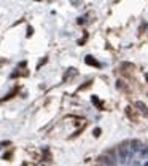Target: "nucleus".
Listing matches in <instances>:
<instances>
[{
    "label": "nucleus",
    "instance_id": "nucleus-2",
    "mask_svg": "<svg viewBox=\"0 0 148 166\" xmlns=\"http://www.w3.org/2000/svg\"><path fill=\"white\" fill-rule=\"evenodd\" d=\"M85 62L88 64V66H94V67H99V66H100V64L97 62V61L94 59L92 56H86V57H85Z\"/></svg>",
    "mask_w": 148,
    "mask_h": 166
},
{
    "label": "nucleus",
    "instance_id": "nucleus-3",
    "mask_svg": "<svg viewBox=\"0 0 148 166\" xmlns=\"http://www.w3.org/2000/svg\"><path fill=\"white\" fill-rule=\"evenodd\" d=\"M135 107H139L140 110L143 112V113H148V109H147V106L143 102H140V101H135Z\"/></svg>",
    "mask_w": 148,
    "mask_h": 166
},
{
    "label": "nucleus",
    "instance_id": "nucleus-5",
    "mask_svg": "<svg viewBox=\"0 0 148 166\" xmlns=\"http://www.w3.org/2000/svg\"><path fill=\"white\" fill-rule=\"evenodd\" d=\"M126 113L129 115V118H131L132 121H135V120H137V117L134 115V112H132V109H131V107H126Z\"/></svg>",
    "mask_w": 148,
    "mask_h": 166
},
{
    "label": "nucleus",
    "instance_id": "nucleus-7",
    "mask_svg": "<svg viewBox=\"0 0 148 166\" xmlns=\"http://www.w3.org/2000/svg\"><path fill=\"white\" fill-rule=\"evenodd\" d=\"M94 136H96V137L100 136V128H96V129H94Z\"/></svg>",
    "mask_w": 148,
    "mask_h": 166
},
{
    "label": "nucleus",
    "instance_id": "nucleus-9",
    "mask_svg": "<svg viewBox=\"0 0 148 166\" xmlns=\"http://www.w3.org/2000/svg\"><path fill=\"white\" fill-rule=\"evenodd\" d=\"M5 145H10V141H5V142H2V144H0V147H5Z\"/></svg>",
    "mask_w": 148,
    "mask_h": 166
},
{
    "label": "nucleus",
    "instance_id": "nucleus-8",
    "mask_svg": "<svg viewBox=\"0 0 148 166\" xmlns=\"http://www.w3.org/2000/svg\"><path fill=\"white\" fill-rule=\"evenodd\" d=\"M142 155H143V157H148V147H145L142 150Z\"/></svg>",
    "mask_w": 148,
    "mask_h": 166
},
{
    "label": "nucleus",
    "instance_id": "nucleus-10",
    "mask_svg": "<svg viewBox=\"0 0 148 166\" xmlns=\"http://www.w3.org/2000/svg\"><path fill=\"white\" fill-rule=\"evenodd\" d=\"M145 166H148V161H147V163H145Z\"/></svg>",
    "mask_w": 148,
    "mask_h": 166
},
{
    "label": "nucleus",
    "instance_id": "nucleus-11",
    "mask_svg": "<svg viewBox=\"0 0 148 166\" xmlns=\"http://www.w3.org/2000/svg\"><path fill=\"white\" fill-rule=\"evenodd\" d=\"M147 80H148V74H147Z\"/></svg>",
    "mask_w": 148,
    "mask_h": 166
},
{
    "label": "nucleus",
    "instance_id": "nucleus-6",
    "mask_svg": "<svg viewBox=\"0 0 148 166\" xmlns=\"http://www.w3.org/2000/svg\"><path fill=\"white\" fill-rule=\"evenodd\" d=\"M121 67H123V69H134V66H132V64H129V62H123V66H121Z\"/></svg>",
    "mask_w": 148,
    "mask_h": 166
},
{
    "label": "nucleus",
    "instance_id": "nucleus-4",
    "mask_svg": "<svg viewBox=\"0 0 148 166\" xmlns=\"http://www.w3.org/2000/svg\"><path fill=\"white\" fill-rule=\"evenodd\" d=\"M131 145H132L131 148H132L134 152H139L140 150V141H132V142H131Z\"/></svg>",
    "mask_w": 148,
    "mask_h": 166
},
{
    "label": "nucleus",
    "instance_id": "nucleus-1",
    "mask_svg": "<svg viewBox=\"0 0 148 166\" xmlns=\"http://www.w3.org/2000/svg\"><path fill=\"white\" fill-rule=\"evenodd\" d=\"M127 144L129 142H123V144L118 147V152H119V160L121 161H126L129 158V150H127Z\"/></svg>",
    "mask_w": 148,
    "mask_h": 166
}]
</instances>
